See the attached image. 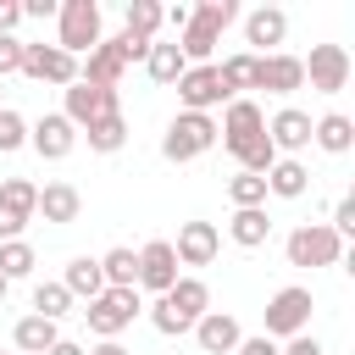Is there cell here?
<instances>
[{
  "label": "cell",
  "mask_w": 355,
  "mask_h": 355,
  "mask_svg": "<svg viewBox=\"0 0 355 355\" xmlns=\"http://www.w3.org/2000/svg\"><path fill=\"white\" fill-rule=\"evenodd\" d=\"M55 338H61V327H55L50 316H33V311H28V316L11 327V344H17V355H44Z\"/></svg>",
  "instance_id": "21"
},
{
  "label": "cell",
  "mask_w": 355,
  "mask_h": 355,
  "mask_svg": "<svg viewBox=\"0 0 355 355\" xmlns=\"http://www.w3.org/2000/svg\"><path fill=\"white\" fill-rule=\"evenodd\" d=\"M122 105H116V89H94V83H67V105H61V116L72 122V128H89V122H100V116H116Z\"/></svg>",
  "instance_id": "8"
},
{
  "label": "cell",
  "mask_w": 355,
  "mask_h": 355,
  "mask_svg": "<svg viewBox=\"0 0 355 355\" xmlns=\"http://www.w3.org/2000/svg\"><path fill=\"white\" fill-rule=\"evenodd\" d=\"M122 72H128L122 39H100V44L78 61V78H83V83H94V89H116V83H122Z\"/></svg>",
  "instance_id": "11"
},
{
  "label": "cell",
  "mask_w": 355,
  "mask_h": 355,
  "mask_svg": "<svg viewBox=\"0 0 355 355\" xmlns=\"http://www.w3.org/2000/svg\"><path fill=\"white\" fill-rule=\"evenodd\" d=\"M22 72L33 83H55V89L78 83V61L67 50H55V44H22Z\"/></svg>",
  "instance_id": "9"
},
{
  "label": "cell",
  "mask_w": 355,
  "mask_h": 355,
  "mask_svg": "<svg viewBox=\"0 0 355 355\" xmlns=\"http://www.w3.org/2000/svg\"><path fill=\"white\" fill-rule=\"evenodd\" d=\"M139 311H144V305H139V288H105L100 300H89L83 322H89L94 338H122V333L133 327Z\"/></svg>",
  "instance_id": "3"
},
{
  "label": "cell",
  "mask_w": 355,
  "mask_h": 355,
  "mask_svg": "<svg viewBox=\"0 0 355 355\" xmlns=\"http://www.w3.org/2000/svg\"><path fill=\"white\" fill-rule=\"evenodd\" d=\"M283 33H288V17H283L277 6H261V11L244 17V39L261 44V50H266V44H283Z\"/></svg>",
  "instance_id": "27"
},
{
  "label": "cell",
  "mask_w": 355,
  "mask_h": 355,
  "mask_svg": "<svg viewBox=\"0 0 355 355\" xmlns=\"http://www.w3.org/2000/svg\"><path fill=\"white\" fill-rule=\"evenodd\" d=\"M178 283V255H172V239H150L139 250V288H150L155 300Z\"/></svg>",
  "instance_id": "13"
},
{
  "label": "cell",
  "mask_w": 355,
  "mask_h": 355,
  "mask_svg": "<svg viewBox=\"0 0 355 355\" xmlns=\"http://www.w3.org/2000/svg\"><path fill=\"white\" fill-rule=\"evenodd\" d=\"M22 144H28V122H22V111L0 105V155H11V150H22Z\"/></svg>",
  "instance_id": "34"
},
{
  "label": "cell",
  "mask_w": 355,
  "mask_h": 355,
  "mask_svg": "<svg viewBox=\"0 0 355 355\" xmlns=\"http://www.w3.org/2000/svg\"><path fill=\"white\" fill-rule=\"evenodd\" d=\"M216 250H222L216 222H183V227H178V244H172L178 266H211V261H216Z\"/></svg>",
  "instance_id": "14"
},
{
  "label": "cell",
  "mask_w": 355,
  "mask_h": 355,
  "mask_svg": "<svg viewBox=\"0 0 355 355\" xmlns=\"http://www.w3.org/2000/svg\"><path fill=\"white\" fill-rule=\"evenodd\" d=\"M22 17H55V0H22Z\"/></svg>",
  "instance_id": "42"
},
{
  "label": "cell",
  "mask_w": 355,
  "mask_h": 355,
  "mask_svg": "<svg viewBox=\"0 0 355 355\" xmlns=\"http://www.w3.org/2000/svg\"><path fill=\"white\" fill-rule=\"evenodd\" d=\"M161 17H166V11H161L155 0H128V11H122V22H128V28H122V33H128V39H144V44H155V28H161Z\"/></svg>",
  "instance_id": "29"
},
{
  "label": "cell",
  "mask_w": 355,
  "mask_h": 355,
  "mask_svg": "<svg viewBox=\"0 0 355 355\" xmlns=\"http://www.w3.org/2000/svg\"><path fill=\"white\" fill-rule=\"evenodd\" d=\"M288 266H333L338 255H344V239L327 227V222H305V227H294L288 233Z\"/></svg>",
  "instance_id": "4"
},
{
  "label": "cell",
  "mask_w": 355,
  "mask_h": 355,
  "mask_svg": "<svg viewBox=\"0 0 355 355\" xmlns=\"http://www.w3.org/2000/svg\"><path fill=\"white\" fill-rule=\"evenodd\" d=\"M327 227H333L338 239H349V233H355V194H344V200L333 205V222H327Z\"/></svg>",
  "instance_id": "37"
},
{
  "label": "cell",
  "mask_w": 355,
  "mask_h": 355,
  "mask_svg": "<svg viewBox=\"0 0 355 355\" xmlns=\"http://www.w3.org/2000/svg\"><path fill=\"white\" fill-rule=\"evenodd\" d=\"M178 100H183V111H200V116H211V105H227L233 94L222 89V78H216V61H205V67H189V72L178 78Z\"/></svg>",
  "instance_id": "7"
},
{
  "label": "cell",
  "mask_w": 355,
  "mask_h": 355,
  "mask_svg": "<svg viewBox=\"0 0 355 355\" xmlns=\"http://www.w3.org/2000/svg\"><path fill=\"white\" fill-rule=\"evenodd\" d=\"M44 355H83V344H72V338H55Z\"/></svg>",
  "instance_id": "44"
},
{
  "label": "cell",
  "mask_w": 355,
  "mask_h": 355,
  "mask_svg": "<svg viewBox=\"0 0 355 355\" xmlns=\"http://www.w3.org/2000/svg\"><path fill=\"white\" fill-rule=\"evenodd\" d=\"M0 355H6V349H0Z\"/></svg>",
  "instance_id": "47"
},
{
  "label": "cell",
  "mask_w": 355,
  "mask_h": 355,
  "mask_svg": "<svg viewBox=\"0 0 355 355\" xmlns=\"http://www.w3.org/2000/svg\"><path fill=\"white\" fill-rule=\"evenodd\" d=\"M100 39H105V33H100V6H94V0H61V6H55V50H67V55L78 61V55H89Z\"/></svg>",
  "instance_id": "1"
},
{
  "label": "cell",
  "mask_w": 355,
  "mask_h": 355,
  "mask_svg": "<svg viewBox=\"0 0 355 355\" xmlns=\"http://www.w3.org/2000/svg\"><path fill=\"white\" fill-rule=\"evenodd\" d=\"M83 355H128V349H122L116 338H100V344H94V349H83Z\"/></svg>",
  "instance_id": "45"
},
{
  "label": "cell",
  "mask_w": 355,
  "mask_h": 355,
  "mask_svg": "<svg viewBox=\"0 0 355 355\" xmlns=\"http://www.w3.org/2000/svg\"><path fill=\"white\" fill-rule=\"evenodd\" d=\"M6 72H22V39L17 33H0V78Z\"/></svg>",
  "instance_id": "38"
},
{
  "label": "cell",
  "mask_w": 355,
  "mask_h": 355,
  "mask_svg": "<svg viewBox=\"0 0 355 355\" xmlns=\"http://www.w3.org/2000/svg\"><path fill=\"white\" fill-rule=\"evenodd\" d=\"M311 139H316L327 155H349V144H355V122H349L344 111H327V116L311 122Z\"/></svg>",
  "instance_id": "22"
},
{
  "label": "cell",
  "mask_w": 355,
  "mask_h": 355,
  "mask_svg": "<svg viewBox=\"0 0 355 355\" xmlns=\"http://www.w3.org/2000/svg\"><path fill=\"white\" fill-rule=\"evenodd\" d=\"M266 139H272V150L277 155H300L305 144H311V111H300V105H283L272 122H266Z\"/></svg>",
  "instance_id": "15"
},
{
  "label": "cell",
  "mask_w": 355,
  "mask_h": 355,
  "mask_svg": "<svg viewBox=\"0 0 355 355\" xmlns=\"http://www.w3.org/2000/svg\"><path fill=\"white\" fill-rule=\"evenodd\" d=\"M211 144H216V122L200 116V111H178L166 122V133H161V155L166 161H200Z\"/></svg>",
  "instance_id": "2"
},
{
  "label": "cell",
  "mask_w": 355,
  "mask_h": 355,
  "mask_svg": "<svg viewBox=\"0 0 355 355\" xmlns=\"http://www.w3.org/2000/svg\"><path fill=\"white\" fill-rule=\"evenodd\" d=\"M33 266H39V255H33V244H28V239H6V244H0V277H6V283L28 277Z\"/></svg>",
  "instance_id": "32"
},
{
  "label": "cell",
  "mask_w": 355,
  "mask_h": 355,
  "mask_svg": "<svg viewBox=\"0 0 355 355\" xmlns=\"http://www.w3.org/2000/svg\"><path fill=\"white\" fill-rule=\"evenodd\" d=\"M227 200H233V211H261V205H266V178L233 172V178H227Z\"/></svg>",
  "instance_id": "31"
},
{
  "label": "cell",
  "mask_w": 355,
  "mask_h": 355,
  "mask_svg": "<svg viewBox=\"0 0 355 355\" xmlns=\"http://www.w3.org/2000/svg\"><path fill=\"white\" fill-rule=\"evenodd\" d=\"M255 72H261V55H255V50H239V55H227V61L216 67V78H222V89H227L233 100H244V89H255Z\"/></svg>",
  "instance_id": "24"
},
{
  "label": "cell",
  "mask_w": 355,
  "mask_h": 355,
  "mask_svg": "<svg viewBox=\"0 0 355 355\" xmlns=\"http://www.w3.org/2000/svg\"><path fill=\"white\" fill-rule=\"evenodd\" d=\"M300 83H305V61H300V55H288V50H272V55H261L255 89H266V94H294Z\"/></svg>",
  "instance_id": "17"
},
{
  "label": "cell",
  "mask_w": 355,
  "mask_h": 355,
  "mask_svg": "<svg viewBox=\"0 0 355 355\" xmlns=\"http://www.w3.org/2000/svg\"><path fill=\"white\" fill-rule=\"evenodd\" d=\"M161 300H166V305H172V316H183L189 327H194V322L211 311V288H205L200 277H178V283H172Z\"/></svg>",
  "instance_id": "19"
},
{
  "label": "cell",
  "mask_w": 355,
  "mask_h": 355,
  "mask_svg": "<svg viewBox=\"0 0 355 355\" xmlns=\"http://www.w3.org/2000/svg\"><path fill=\"white\" fill-rule=\"evenodd\" d=\"M305 322H311V288L288 283L266 300V338H294V333H305Z\"/></svg>",
  "instance_id": "5"
},
{
  "label": "cell",
  "mask_w": 355,
  "mask_h": 355,
  "mask_svg": "<svg viewBox=\"0 0 355 355\" xmlns=\"http://www.w3.org/2000/svg\"><path fill=\"white\" fill-rule=\"evenodd\" d=\"M161 22H172V33H183V28H189V6H172Z\"/></svg>",
  "instance_id": "43"
},
{
  "label": "cell",
  "mask_w": 355,
  "mask_h": 355,
  "mask_svg": "<svg viewBox=\"0 0 355 355\" xmlns=\"http://www.w3.org/2000/svg\"><path fill=\"white\" fill-rule=\"evenodd\" d=\"M189 333H194V344H200L205 355H233V349H239V338H244L233 311H205V316H200Z\"/></svg>",
  "instance_id": "16"
},
{
  "label": "cell",
  "mask_w": 355,
  "mask_h": 355,
  "mask_svg": "<svg viewBox=\"0 0 355 355\" xmlns=\"http://www.w3.org/2000/svg\"><path fill=\"white\" fill-rule=\"evenodd\" d=\"M277 355H322V338H311V333H294Z\"/></svg>",
  "instance_id": "40"
},
{
  "label": "cell",
  "mask_w": 355,
  "mask_h": 355,
  "mask_svg": "<svg viewBox=\"0 0 355 355\" xmlns=\"http://www.w3.org/2000/svg\"><path fill=\"white\" fill-rule=\"evenodd\" d=\"M61 288H67L72 300H100V294H105L100 261H89V255H72V261H67V272H61Z\"/></svg>",
  "instance_id": "20"
},
{
  "label": "cell",
  "mask_w": 355,
  "mask_h": 355,
  "mask_svg": "<svg viewBox=\"0 0 355 355\" xmlns=\"http://www.w3.org/2000/svg\"><path fill=\"white\" fill-rule=\"evenodd\" d=\"M227 239H233L239 250H261V244L272 239V222H266V205H261V211H233V216H227Z\"/></svg>",
  "instance_id": "25"
},
{
  "label": "cell",
  "mask_w": 355,
  "mask_h": 355,
  "mask_svg": "<svg viewBox=\"0 0 355 355\" xmlns=\"http://www.w3.org/2000/svg\"><path fill=\"white\" fill-rule=\"evenodd\" d=\"M233 355H277V338H266V333H255V338H239V349Z\"/></svg>",
  "instance_id": "39"
},
{
  "label": "cell",
  "mask_w": 355,
  "mask_h": 355,
  "mask_svg": "<svg viewBox=\"0 0 355 355\" xmlns=\"http://www.w3.org/2000/svg\"><path fill=\"white\" fill-rule=\"evenodd\" d=\"M144 72H150V83H178V78L189 72V61H183V50H178L172 39H166V44L155 39L150 55H144Z\"/></svg>",
  "instance_id": "28"
},
{
  "label": "cell",
  "mask_w": 355,
  "mask_h": 355,
  "mask_svg": "<svg viewBox=\"0 0 355 355\" xmlns=\"http://www.w3.org/2000/svg\"><path fill=\"white\" fill-rule=\"evenodd\" d=\"M28 144L39 150V161H67V155L78 150V128H72L61 111H50V116H39V122L28 128Z\"/></svg>",
  "instance_id": "12"
},
{
  "label": "cell",
  "mask_w": 355,
  "mask_h": 355,
  "mask_svg": "<svg viewBox=\"0 0 355 355\" xmlns=\"http://www.w3.org/2000/svg\"><path fill=\"white\" fill-rule=\"evenodd\" d=\"M33 205H39V183H28V178H6L0 183V244L22 239V227L33 222Z\"/></svg>",
  "instance_id": "6"
},
{
  "label": "cell",
  "mask_w": 355,
  "mask_h": 355,
  "mask_svg": "<svg viewBox=\"0 0 355 355\" xmlns=\"http://www.w3.org/2000/svg\"><path fill=\"white\" fill-rule=\"evenodd\" d=\"M83 139H89V150H94V155H116V150L128 144V122H122V111H116V116L89 122V128H83Z\"/></svg>",
  "instance_id": "30"
},
{
  "label": "cell",
  "mask_w": 355,
  "mask_h": 355,
  "mask_svg": "<svg viewBox=\"0 0 355 355\" xmlns=\"http://www.w3.org/2000/svg\"><path fill=\"white\" fill-rule=\"evenodd\" d=\"M6 294H11V283H6V277H0V300H6Z\"/></svg>",
  "instance_id": "46"
},
{
  "label": "cell",
  "mask_w": 355,
  "mask_h": 355,
  "mask_svg": "<svg viewBox=\"0 0 355 355\" xmlns=\"http://www.w3.org/2000/svg\"><path fill=\"white\" fill-rule=\"evenodd\" d=\"M78 211H83V194H78L72 183H44V189H39V205H33V216H44V222L67 227V222H78Z\"/></svg>",
  "instance_id": "18"
},
{
  "label": "cell",
  "mask_w": 355,
  "mask_h": 355,
  "mask_svg": "<svg viewBox=\"0 0 355 355\" xmlns=\"http://www.w3.org/2000/svg\"><path fill=\"white\" fill-rule=\"evenodd\" d=\"M72 311V294L61 288V283H39L33 288V316H50V322H61Z\"/></svg>",
  "instance_id": "33"
},
{
  "label": "cell",
  "mask_w": 355,
  "mask_h": 355,
  "mask_svg": "<svg viewBox=\"0 0 355 355\" xmlns=\"http://www.w3.org/2000/svg\"><path fill=\"white\" fill-rule=\"evenodd\" d=\"M150 322H155V333H166V338L189 333V322H183V316H172V305H166V300H155V305H150Z\"/></svg>",
  "instance_id": "36"
},
{
  "label": "cell",
  "mask_w": 355,
  "mask_h": 355,
  "mask_svg": "<svg viewBox=\"0 0 355 355\" xmlns=\"http://www.w3.org/2000/svg\"><path fill=\"white\" fill-rule=\"evenodd\" d=\"M100 277H105V288H139V250H128V244L105 250L100 255Z\"/></svg>",
  "instance_id": "26"
},
{
  "label": "cell",
  "mask_w": 355,
  "mask_h": 355,
  "mask_svg": "<svg viewBox=\"0 0 355 355\" xmlns=\"http://www.w3.org/2000/svg\"><path fill=\"white\" fill-rule=\"evenodd\" d=\"M305 78H311L316 94H338V89L349 83V50H344V44H311Z\"/></svg>",
  "instance_id": "10"
},
{
  "label": "cell",
  "mask_w": 355,
  "mask_h": 355,
  "mask_svg": "<svg viewBox=\"0 0 355 355\" xmlns=\"http://www.w3.org/2000/svg\"><path fill=\"white\" fill-rule=\"evenodd\" d=\"M17 22H22V6L17 0H0V33H11Z\"/></svg>",
  "instance_id": "41"
},
{
  "label": "cell",
  "mask_w": 355,
  "mask_h": 355,
  "mask_svg": "<svg viewBox=\"0 0 355 355\" xmlns=\"http://www.w3.org/2000/svg\"><path fill=\"white\" fill-rule=\"evenodd\" d=\"M311 189V172H305V161H288V155H277L272 161V172H266V194H277V200H300Z\"/></svg>",
  "instance_id": "23"
},
{
  "label": "cell",
  "mask_w": 355,
  "mask_h": 355,
  "mask_svg": "<svg viewBox=\"0 0 355 355\" xmlns=\"http://www.w3.org/2000/svg\"><path fill=\"white\" fill-rule=\"evenodd\" d=\"M189 17H200L205 28H216V33H222L227 22H239V6H233V0H200V6L189 11Z\"/></svg>",
  "instance_id": "35"
}]
</instances>
